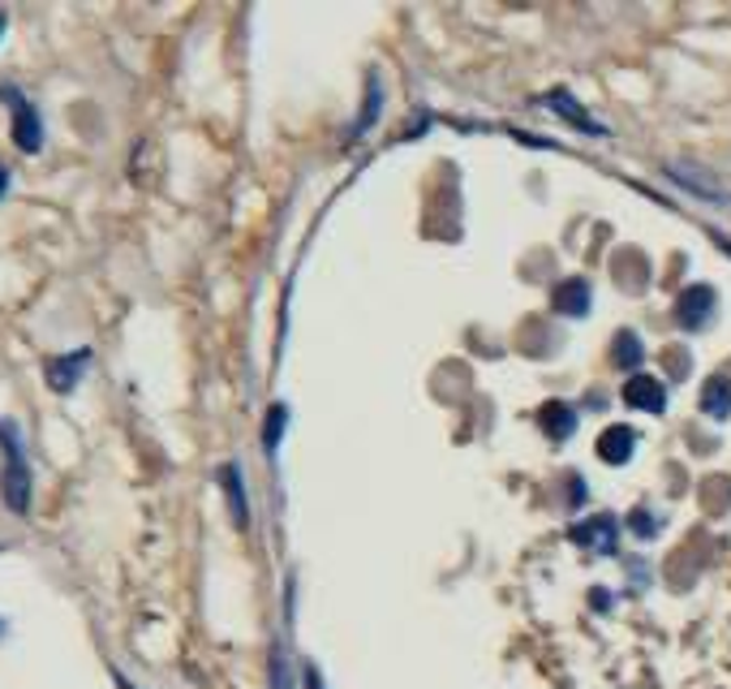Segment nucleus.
Wrapping results in <instances>:
<instances>
[{"instance_id":"nucleus-1","label":"nucleus","mask_w":731,"mask_h":689,"mask_svg":"<svg viewBox=\"0 0 731 689\" xmlns=\"http://www.w3.org/2000/svg\"><path fill=\"white\" fill-rule=\"evenodd\" d=\"M0 448H4V474H0L4 504L18 518H27V509H31V466H27V452H22V440H18L13 422H0Z\"/></svg>"},{"instance_id":"nucleus-2","label":"nucleus","mask_w":731,"mask_h":689,"mask_svg":"<svg viewBox=\"0 0 731 689\" xmlns=\"http://www.w3.org/2000/svg\"><path fill=\"white\" fill-rule=\"evenodd\" d=\"M0 95H4L9 113H13V143H18L27 156H35L39 147H43V122H39V113L31 108V100H27L18 86H0Z\"/></svg>"},{"instance_id":"nucleus-3","label":"nucleus","mask_w":731,"mask_h":689,"mask_svg":"<svg viewBox=\"0 0 731 689\" xmlns=\"http://www.w3.org/2000/svg\"><path fill=\"white\" fill-rule=\"evenodd\" d=\"M714 306H719V293L710 284H689L676 297V324L685 327V332H701V327L714 320Z\"/></svg>"},{"instance_id":"nucleus-4","label":"nucleus","mask_w":731,"mask_h":689,"mask_svg":"<svg viewBox=\"0 0 731 689\" xmlns=\"http://www.w3.org/2000/svg\"><path fill=\"white\" fill-rule=\"evenodd\" d=\"M624 406L628 409H641V414H662V406H667V388H662V379H655V375H628L624 379Z\"/></svg>"},{"instance_id":"nucleus-5","label":"nucleus","mask_w":731,"mask_h":689,"mask_svg":"<svg viewBox=\"0 0 731 689\" xmlns=\"http://www.w3.org/2000/svg\"><path fill=\"white\" fill-rule=\"evenodd\" d=\"M633 452H637V431H633V427H607V431L598 436V457H603L607 466H628Z\"/></svg>"},{"instance_id":"nucleus-6","label":"nucleus","mask_w":731,"mask_h":689,"mask_svg":"<svg viewBox=\"0 0 731 689\" xmlns=\"http://www.w3.org/2000/svg\"><path fill=\"white\" fill-rule=\"evenodd\" d=\"M539 427L546 431V440L564 445V440L577 431V409L564 406V401H546V406L539 409Z\"/></svg>"},{"instance_id":"nucleus-7","label":"nucleus","mask_w":731,"mask_h":689,"mask_svg":"<svg viewBox=\"0 0 731 689\" xmlns=\"http://www.w3.org/2000/svg\"><path fill=\"white\" fill-rule=\"evenodd\" d=\"M220 487H224V495H229V513H232V526H250V504H246V483H241V466L229 461L224 470H220Z\"/></svg>"},{"instance_id":"nucleus-8","label":"nucleus","mask_w":731,"mask_h":689,"mask_svg":"<svg viewBox=\"0 0 731 689\" xmlns=\"http://www.w3.org/2000/svg\"><path fill=\"white\" fill-rule=\"evenodd\" d=\"M667 173H671V177H676L680 186H689L693 195H701V199H710V203H719V207H728V203H731V199H728V190H723L719 181H710L706 173H693V164H671Z\"/></svg>"},{"instance_id":"nucleus-9","label":"nucleus","mask_w":731,"mask_h":689,"mask_svg":"<svg viewBox=\"0 0 731 689\" xmlns=\"http://www.w3.org/2000/svg\"><path fill=\"white\" fill-rule=\"evenodd\" d=\"M551 306H555L560 315H568V320H581V315H589V284L581 281V276L564 281L560 289H555Z\"/></svg>"},{"instance_id":"nucleus-10","label":"nucleus","mask_w":731,"mask_h":689,"mask_svg":"<svg viewBox=\"0 0 731 689\" xmlns=\"http://www.w3.org/2000/svg\"><path fill=\"white\" fill-rule=\"evenodd\" d=\"M573 539L594 547V552H603V556H612L616 552V518H589L585 526L573 530Z\"/></svg>"},{"instance_id":"nucleus-11","label":"nucleus","mask_w":731,"mask_h":689,"mask_svg":"<svg viewBox=\"0 0 731 689\" xmlns=\"http://www.w3.org/2000/svg\"><path fill=\"white\" fill-rule=\"evenodd\" d=\"M86 363H91L86 349H77V354H70V358H52V363H48V384H52L56 393H74L77 375L86 370Z\"/></svg>"},{"instance_id":"nucleus-12","label":"nucleus","mask_w":731,"mask_h":689,"mask_svg":"<svg viewBox=\"0 0 731 689\" xmlns=\"http://www.w3.org/2000/svg\"><path fill=\"white\" fill-rule=\"evenodd\" d=\"M546 108H551V113H560V117H564V122H568V125H577V129H585L589 138H603V134H607L603 125H598V122H589V117H585V108H581L577 100L568 95V91H555V95L546 100Z\"/></svg>"},{"instance_id":"nucleus-13","label":"nucleus","mask_w":731,"mask_h":689,"mask_svg":"<svg viewBox=\"0 0 731 689\" xmlns=\"http://www.w3.org/2000/svg\"><path fill=\"white\" fill-rule=\"evenodd\" d=\"M701 409L710 414V418H728L731 414V379L728 375H710L706 379V388H701Z\"/></svg>"},{"instance_id":"nucleus-14","label":"nucleus","mask_w":731,"mask_h":689,"mask_svg":"<svg viewBox=\"0 0 731 689\" xmlns=\"http://www.w3.org/2000/svg\"><path fill=\"white\" fill-rule=\"evenodd\" d=\"M641 358H646V345H641V336H637V332H619L616 349H612V363H616L619 370H633V375H637Z\"/></svg>"},{"instance_id":"nucleus-15","label":"nucleus","mask_w":731,"mask_h":689,"mask_svg":"<svg viewBox=\"0 0 731 689\" xmlns=\"http://www.w3.org/2000/svg\"><path fill=\"white\" fill-rule=\"evenodd\" d=\"M284 427H289V406H271V414H268V422H263V448H268V457L280 448V436H284Z\"/></svg>"},{"instance_id":"nucleus-16","label":"nucleus","mask_w":731,"mask_h":689,"mask_svg":"<svg viewBox=\"0 0 731 689\" xmlns=\"http://www.w3.org/2000/svg\"><path fill=\"white\" fill-rule=\"evenodd\" d=\"M366 86H370V91H366V113H362V122L353 125V134H366V129L375 125V117H379V108H384V86H379V79L370 74Z\"/></svg>"},{"instance_id":"nucleus-17","label":"nucleus","mask_w":731,"mask_h":689,"mask_svg":"<svg viewBox=\"0 0 731 689\" xmlns=\"http://www.w3.org/2000/svg\"><path fill=\"white\" fill-rule=\"evenodd\" d=\"M271 689H297L293 668H289V659H284V650L280 647L271 650Z\"/></svg>"},{"instance_id":"nucleus-18","label":"nucleus","mask_w":731,"mask_h":689,"mask_svg":"<svg viewBox=\"0 0 731 689\" xmlns=\"http://www.w3.org/2000/svg\"><path fill=\"white\" fill-rule=\"evenodd\" d=\"M306 689H323V677H318V668H314V664L306 668Z\"/></svg>"},{"instance_id":"nucleus-19","label":"nucleus","mask_w":731,"mask_h":689,"mask_svg":"<svg viewBox=\"0 0 731 689\" xmlns=\"http://www.w3.org/2000/svg\"><path fill=\"white\" fill-rule=\"evenodd\" d=\"M4 190H9V168H0V199H4Z\"/></svg>"},{"instance_id":"nucleus-20","label":"nucleus","mask_w":731,"mask_h":689,"mask_svg":"<svg viewBox=\"0 0 731 689\" xmlns=\"http://www.w3.org/2000/svg\"><path fill=\"white\" fill-rule=\"evenodd\" d=\"M116 686H121V689H138V686H134V681H125L121 672H116Z\"/></svg>"},{"instance_id":"nucleus-21","label":"nucleus","mask_w":731,"mask_h":689,"mask_svg":"<svg viewBox=\"0 0 731 689\" xmlns=\"http://www.w3.org/2000/svg\"><path fill=\"white\" fill-rule=\"evenodd\" d=\"M0 31H4V9H0Z\"/></svg>"}]
</instances>
